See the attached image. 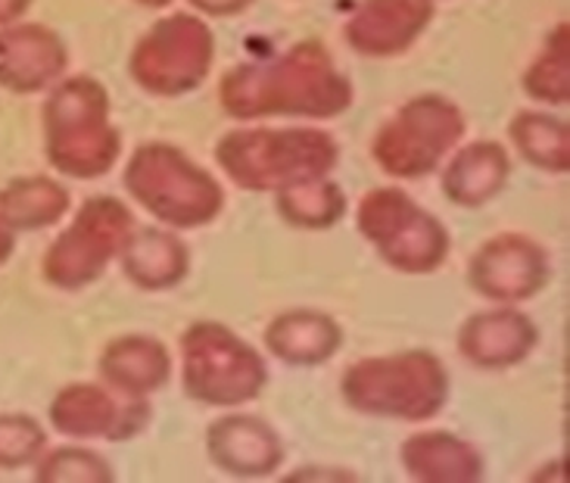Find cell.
I'll return each mask as SVG.
<instances>
[{
    "label": "cell",
    "instance_id": "21",
    "mask_svg": "<svg viewBox=\"0 0 570 483\" xmlns=\"http://www.w3.org/2000/svg\"><path fill=\"white\" fill-rule=\"evenodd\" d=\"M125 278L135 287L147 290V294H163L178 287L190 272V249L171 228H159V225H147V228H135L128 237L122 256Z\"/></svg>",
    "mask_w": 570,
    "mask_h": 483
},
{
    "label": "cell",
    "instance_id": "12",
    "mask_svg": "<svg viewBox=\"0 0 570 483\" xmlns=\"http://www.w3.org/2000/svg\"><path fill=\"white\" fill-rule=\"evenodd\" d=\"M552 278V263L542 244L530 234L502 231L483 240L471 263H468V284L487 303L518 306L540 294Z\"/></svg>",
    "mask_w": 570,
    "mask_h": 483
},
{
    "label": "cell",
    "instance_id": "31",
    "mask_svg": "<svg viewBox=\"0 0 570 483\" xmlns=\"http://www.w3.org/2000/svg\"><path fill=\"white\" fill-rule=\"evenodd\" d=\"M13 253H16V231L7 225V221H3V218H0V268L13 259Z\"/></svg>",
    "mask_w": 570,
    "mask_h": 483
},
{
    "label": "cell",
    "instance_id": "10",
    "mask_svg": "<svg viewBox=\"0 0 570 483\" xmlns=\"http://www.w3.org/2000/svg\"><path fill=\"white\" fill-rule=\"evenodd\" d=\"M216 62V34L197 13L156 19L128 57L131 81L154 97H185L203 88Z\"/></svg>",
    "mask_w": 570,
    "mask_h": 483
},
{
    "label": "cell",
    "instance_id": "33",
    "mask_svg": "<svg viewBox=\"0 0 570 483\" xmlns=\"http://www.w3.org/2000/svg\"><path fill=\"white\" fill-rule=\"evenodd\" d=\"M433 3H436V0H433Z\"/></svg>",
    "mask_w": 570,
    "mask_h": 483
},
{
    "label": "cell",
    "instance_id": "19",
    "mask_svg": "<svg viewBox=\"0 0 570 483\" xmlns=\"http://www.w3.org/2000/svg\"><path fill=\"white\" fill-rule=\"evenodd\" d=\"M100 381L128 396H154L169 384L171 356L150 334H122L109 341L97 362Z\"/></svg>",
    "mask_w": 570,
    "mask_h": 483
},
{
    "label": "cell",
    "instance_id": "7",
    "mask_svg": "<svg viewBox=\"0 0 570 483\" xmlns=\"http://www.w3.org/2000/svg\"><path fill=\"white\" fill-rule=\"evenodd\" d=\"M355 228L400 275H433L449 259L446 225L402 187H371L358 200Z\"/></svg>",
    "mask_w": 570,
    "mask_h": 483
},
{
    "label": "cell",
    "instance_id": "22",
    "mask_svg": "<svg viewBox=\"0 0 570 483\" xmlns=\"http://www.w3.org/2000/svg\"><path fill=\"white\" fill-rule=\"evenodd\" d=\"M72 197L57 178L47 175H22L0 187V218L19 231H41L60 225L69 213Z\"/></svg>",
    "mask_w": 570,
    "mask_h": 483
},
{
    "label": "cell",
    "instance_id": "20",
    "mask_svg": "<svg viewBox=\"0 0 570 483\" xmlns=\"http://www.w3.org/2000/svg\"><path fill=\"white\" fill-rule=\"evenodd\" d=\"M343 327L334 315L318 309H287L265 327V349L293 368H318L337 356Z\"/></svg>",
    "mask_w": 570,
    "mask_h": 483
},
{
    "label": "cell",
    "instance_id": "18",
    "mask_svg": "<svg viewBox=\"0 0 570 483\" xmlns=\"http://www.w3.org/2000/svg\"><path fill=\"white\" fill-rule=\"evenodd\" d=\"M511 178V156L499 140H474L452 150L440 187L452 206L480 209L493 203Z\"/></svg>",
    "mask_w": 570,
    "mask_h": 483
},
{
    "label": "cell",
    "instance_id": "30",
    "mask_svg": "<svg viewBox=\"0 0 570 483\" xmlns=\"http://www.w3.org/2000/svg\"><path fill=\"white\" fill-rule=\"evenodd\" d=\"M31 0H0V26L19 22L22 16L29 13Z\"/></svg>",
    "mask_w": 570,
    "mask_h": 483
},
{
    "label": "cell",
    "instance_id": "24",
    "mask_svg": "<svg viewBox=\"0 0 570 483\" xmlns=\"http://www.w3.org/2000/svg\"><path fill=\"white\" fill-rule=\"evenodd\" d=\"M275 209L281 221H287L296 231H327L346 216L350 200H346V190L327 175V178H308V181H296L278 190Z\"/></svg>",
    "mask_w": 570,
    "mask_h": 483
},
{
    "label": "cell",
    "instance_id": "3",
    "mask_svg": "<svg viewBox=\"0 0 570 483\" xmlns=\"http://www.w3.org/2000/svg\"><path fill=\"white\" fill-rule=\"evenodd\" d=\"M218 169L249 194H278L340 166V144L324 128H232L216 144Z\"/></svg>",
    "mask_w": 570,
    "mask_h": 483
},
{
    "label": "cell",
    "instance_id": "1",
    "mask_svg": "<svg viewBox=\"0 0 570 483\" xmlns=\"http://www.w3.org/2000/svg\"><path fill=\"white\" fill-rule=\"evenodd\" d=\"M353 81L318 38L296 41L272 60L237 62L218 81V103L237 122L268 116L327 122L353 107Z\"/></svg>",
    "mask_w": 570,
    "mask_h": 483
},
{
    "label": "cell",
    "instance_id": "5",
    "mask_svg": "<svg viewBox=\"0 0 570 483\" xmlns=\"http://www.w3.org/2000/svg\"><path fill=\"white\" fill-rule=\"evenodd\" d=\"M125 190L171 231H197L225 209V187L169 140H147L125 162Z\"/></svg>",
    "mask_w": 570,
    "mask_h": 483
},
{
    "label": "cell",
    "instance_id": "17",
    "mask_svg": "<svg viewBox=\"0 0 570 483\" xmlns=\"http://www.w3.org/2000/svg\"><path fill=\"white\" fill-rule=\"evenodd\" d=\"M400 462L417 483H480L487 477L483 452L452 431H415L405 436Z\"/></svg>",
    "mask_w": 570,
    "mask_h": 483
},
{
    "label": "cell",
    "instance_id": "15",
    "mask_svg": "<svg viewBox=\"0 0 570 483\" xmlns=\"http://www.w3.org/2000/svg\"><path fill=\"white\" fill-rule=\"evenodd\" d=\"M69 69V47L41 22L0 26V88L10 93L47 91Z\"/></svg>",
    "mask_w": 570,
    "mask_h": 483
},
{
    "label": "cell",
    "instance_id": "32",
    "mask_svg": "<svg viewBox=\"0 0 570 483\" xmlns=\"http://www.w3.org/2000/svg\"><path fill=\"white\" fill-rule=\"evenodd\" d=\"M140 7H147V10H163V7H169L171 0H135Z\"/></svg>",
    "mask_w": 570,
    "mask_h": 483
},
{
    "label": "cell",
    "instance_id": "26",
    "mask_svg": "<svg viewBox=\"0 0 570 483\" xmlns=\"http://www.w3.org/2000/svg\"><path fill=\"white\" fill-rule=\"evenodd\" d=\"M35 483H112L116 467L88 446L45 450L35 462Z\"/></svg>",
    "mask_w": 570,
    "mask_h": 483
},
{
    "label": "cell",
    "instance_id": "13",
    "mask_svg": "<svg viewBox=\"0 0 570 483\" xmlns=\"http://www.w3.org/2000/svg\"><path fill=\"white\" fill-rule=\"evenodd\" d=\"M203 443L213 467L237 481H259L278 474L287 455L278 431L265 418L247 412H234L213 421L206 427Z\"/></svg>",
    "mask_w": 570,
    "mask_h": 483
},
{
    "label": "cell",
    "instance_id": "29",
    "mask_svg": "<svg viewBox=\"0 0 570 483\" xmlns=\"http://www.w3.org/2000/svg\"><path fill=\"white\" fill-rule=\"evenodd\" d=\"M284 481H358L353 471H343V467H331V471H322V467H303V471H293L291 477Z\"/></svg>",
    "mask_w": 570,
    "mask_h": 483
},
{
    "label": "cell",
    "instance_id": "27",
    "mask_svg": "<svg viewBox=\"0 0 570 483\" xmlns=\"http://www.w3.org/2000/svg\"><path fill=\"white\" fill-rule=\"evenodd\" d=\"M47 450L41 421L26 412H0V471L31 467Z\"/></svg>",
    "mask_w": 570,
    "mask_h": 483
},
{
    "label": "cell",
    "instance_id": "25",
    "mask_svg": "<svg viewBox=\"0 0 570 483\" xmlns=\"http://www.w3.org/2000/svg\"><path fill=\"white\" fill-rule=\"evenodd\" d=\"M524 93L537 103L564 107L570 103V22H558L546 34L540 53L527 66Z\"/></svg>",
    "mask_w": 570,
    "mask_h": 483
},
{
    "label": "cell",
    "instance_id": "9",
    "mask_svg": "<svg viewBox=\"0 0 570 483\" xmlns=\"http://www.w3.org/2000/svg\"><path fill=\"white\" fill-rule=\"evenodd\" d=\"M468 131L462 107L443 93H417L405 100L371 140L377 169L390 178L421 181L443 166Z\"/></svg>",
    "mask_w": 570,
    "mask_h": 483
},
{
    "label": "cell",
    "instance_id": "6",
    "mask_svg": "<svg viewBox=\"0 0 570 483\" xmlns=\"http://www.w3.org/2000/svg\"><path fill=\"white\" fill-rule=\"evenodd\" d=\"M181 390L190 403L209 408H237L263 396L268 365L263 353L225 322L200 318L178 337Z\"/></svg>",
    "mask_w": 570,
    "mask_h": 483
},
{
    "label": "cell",
    "instance_id": "28",
    "mask_svg": "<svg viewBox=\"0 0 570 483\" xmlns=\"http://www.w3.org/2000/svg\"><path fill=\"white\" fill-rule=\"evenodd\" d=\"M197 16H213V19H228V16H237L249 10L256 0H187Z\"/></svg>",
    "mask_w": 570,
    "mask_h": 483
},
{
    "label": "cell",
    "instance_id": "2",
    "mask_svg": "<svg viewBox=\"0 0 570 483\" xmlns=\"http://www.w3.org/2000/svg\"><path fill=\"white\" fill-rule=\"evenodd\" d=\"M45 154L62 178H104L122 154V131L112 122L107 85L94 76L60 78L41 107Z\"/></svg>",
    "mask_w": 570,
    "mask_h": 483
},
{
    "label": "cell",
    "instance_id": "4",
    "mask_svg": "<svg viewBox=\"0 0 570 483\" xmlns=\"http://www.w3.org/2000/svg\"><path fill=\"white\" fill-rule=\"evenodd\" d=\"M449 368L431 349L365 356L340 377V396L358 415L428 424L449 403Z\"/></svg>",
    "mask_w": 570,
    "mask_h": 483
},
{
    "label": "cell",
    "instance_id": "23",
    "mask_svg": "<svg viewBox=\"0 0 570 483\" xmlns=\"http://www.w3.org/2000/svg\"><path fill=\"white\" fill-rule=\"evenodd\" d=\"M511 147L533 169L549 175L570 171V125L542 109H521L509 122Z\"/></svg>",
    "mask_w": 570,
    "mask_h": 483
},
{
    "label": "cell",
    "instance_id": "16",
    "mask_svg": "<svg viewBox=\"0 0 570 483\" xmlns=\"http://www.w3.org/2000/svg\"><path fill=\"white\" fill-rule=\"evenodd\" d=\"M455 346L480 372H505L540 346V327L518 306H493L464 318Z\"/></svg>",
    "mask_w": 570,
    "mask_h": 483
},
{
    "label": "cell",
    "instance_id": "14",
    "mask_svg": "<svg viewBox=\"0 0 570 483\" xmlns=\"http://www.w3.org/2000/svg\"><path fill=\"white\" fill-rule=\"evenodd\" d=\"M433 16V0H358L343 26V38L358 57L390 60L415 45Z\"/></svg>",
    "mask_w": 570,
    "mask_h": 483
},
{
    "label": "cell",
    "instance_id": "8",
    "mask_svg": "<svg viewBox=\"0 0 570 483\" xmlns=\"http://www.w3.org/2000/svg\"><path fill=\"white\" fill-rule=\"evenodd\" d=\"M135 228L138 218L128 203L109 194L88 197L78 206L72 221L50 240L41 259V278L66 294L91 287L122 256Z\"/></svg>",
    "mask_w": 570,
    "mask_h": 483
},
{
    "label": "cell",
    "instance_id": "11",
    "mask_svg": "<svg viewBox=\"0 0 570 483\" xmlns=\"http://www.w3.org/2000/svg\"><path fill=\"white\" fill-rule=\"evenodd\" d=\"M47 418L53 431L72 440H104L128 443L140 436L154 421V405L147 396H128L109 384L76 381L57 390L50 400Z\"/></svg>",
    "mask_w": 570,
    "mask_h": 483
}]
</instances>
